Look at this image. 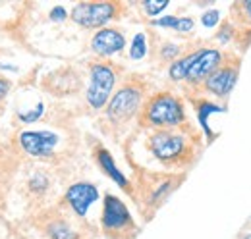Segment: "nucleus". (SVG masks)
I'll list each match as a JSON object with an SVG mask.
<instances>
[{
	"label": "nucleus",
	"instance_id": "17",
	"mask_svg": "<svg viewBox=\"0 0 251 239\" xmlns=\"http://www.w3.org/2000/svg\"><path fill=\"white\" fill-rule=\"evenodd\" d=\"M141 8L145 10V14H147L149 18H155V16H158L164 8H168V0H158V2H155V0H145V2L141 4Z\"/></svg>",
	"mask_w": 251,
	"mask_h": 239
},
{
	"label": "nucleus",
	"instance_id": "5",
	"mask_svg": "<svg viewBox=\"0 0 251 239\" xmlns=\"http://www.w3.org/2000/svg\"><path fill=\"white\" fill-rule=\"evenodd\" d=\"M120 6L116 2H79L72 8V22L83 29H102L108 22L118 18Z\"/></svg>",
	"mask_w": 251,
	"mask_h": 239
},
{
	"label": "nucleus",
	"instance_id": "7",
	"mask_svg": "<svg viewBox=\"0 0 251 239\" xmlns=\"http://www.w3.org/2000/svg\"><path fill=\"white\" fill-rule=\"evenodd\" d=\"M20 147L33 158H50L58 145V135L52 131H22L18 135Z\"/></svg>",
	"mask_w": 251,
	"mask_h": 239
},
{
	"label": "nucleus",
	"instance_id": "6",
	"mask_svg": "<svg viewBox=\"0 0 251 239\" xmlns=\"http://www.w3.org/2000/svg\"><path fill=\"white\" fill-rule=\"evenodd\" d=\"M100 224H102L104 232H127V230H133V220H131L129 210L114 195H106L104 197Z\"/></svg>",
	"mask_w": 251,
	"mask_h": 239
},
{
	"label": "nucleus",
	"instance_id": "15",
	"mask_svg": "<svg viewBox=\"0 0 251 239\" xmlns=\"http://www.w3.org/2000/svg\"><path fill=\"white\" fill-rule=\"evenodd\" d=\"M47 234L50 239H77V234L64 222H52L47 228Z\"/></svg>",
	"mask_w": 251,
	"mask_h": 239
},
{
	"label": "nucleus",
	"instance_id": "13",
	"mask_svg": "<svg viewBox=\"0 0 251 239\" xmlns=\"http://www.w3.org/2000/svg\"><path fill=\"white\" fill-rule=\"evenodd\" d=\"M195 58H197V50L189 52V54L182 56V58L174 60V62L170 64V68H168V77H170L172 81H176V83L186 81V77H188V73H189V68L193 66Z\"/></svg>",
	"mask_w": 251,
	"mask_h": 239
},
{
	"label": "nucleus",
	"instance_id": "10",
	"mask_svg": "<svg viewBox=\"0 0 251 239\" xmlns=\"http://www.w3.org/2000/svg\"><path fill=\"white\" fill-rule=\"evenodd\" d=\"M95 201H99V189L89 181H77L66 191V203L77 216H85Z\"/></svg>",
	"mask_w": 251,
	"mask_h": 239
},
{
	"label": "nucleus",
	"instance_id": "12",
	"mask_svg": "<svg viewBox=\"0 0 251 239\" xmlns=\"http://www.w3.org/2000/svg\"><path fill=\"white\" fill-rule=\"evenodd\" d=\"M97 162H99V166L102 168V172L112 179V181H116L122 189H129V187H127V185H129V183H127V178L118 170V166H116V162H114V158L110 156L108 150L106 149L97 150Z\"/></svg>",
	"mask_w": 251,
	"mask_h": 239
},
{
	"label": "nucleus",
	"instance_id": "23",
	"mask_svg": "<svg viewBox=\"0 0 251 239\" xmlns=\"http://www.w3.org/2000/svg\"><path fill=\"white\" fill-rule=\"evenodd\" d=\"M217 39H219L222 45H226V43L232 39V25L224 24V25H222V29L219 31V35H217Z\"/></svg>",
	"mask_w": 251,
	"mask_h": 239
},
{
	"label": "nucleus",
	"instance_id": "8",
	"mask_svg": "<svg viewBox=\"0 0 251 239\" xmlns=\"http://www.w3.org/2000/svg\"><path fill=\"white\" fill-rule=\"evenodd\" d=\"M222 66V52L217 48H197V58L189 68L186 83L189 85H203L211 73H215Z\"/></svg>",
	"mask_w": 251,
	"mask_h": 239
},
{
	"label": "nucleus",
	"instance_id": "4",
	"mask_svg": "<svg viewBox=\"0 0 251 239\" xmlns=\"http://www.w3.org/2000/svg\"><path fill=\"white\" fill-rule=\"evenodd\" d=\"M143 104V89L129 83L116 91L108 104H106V118L110 120V123H126L133 118Z\"/></svg>",
	"mask_w": 251,
	"mask_h": 239
},
{
	"label": "nucleus",
	"instance_id": "19",
	"mask_svg": "<svg viewBox=\"0 0 251 239\" xmlns=\"http://www.w3.org/2000/svg\"><path fill=\"white\" fill-rule=\"evenodd\" d=\"M153 25H155V27H164V29L178 31L180 18H176V16H162V18H158V20H153Z\"/></svg>",
	"mask_w": 251,
	"mask_h": 239
},
{
	"label": "nucleus",
	"instance_id": "22",
	"mask_svg": "<svg viewBox=\"0 0 251 239\" xmlns=\"http://www.w3.org/2000/svg\"><path fill=\"white\" fill-rule=\"evenodd\" d=\"M43 110H45V106H43V104H39V106H37L35 110H31V112H22V114H20V118H22V121H27V123H31V121H35V120L41 118Z\"/></svg>",
	"mask_w": 251,
	"mask_h": 239
},
{
	"label": "nucleus",
	"instance_id": "3",
	"mask_svg": "<svg viewBox=\"0 0 251 239\" xmlns=\"http://www.w3.org/2000/svg\"><path fill=\"white\" fill-rule=\"evenodd\" d=\"M116 79L118 77H116V72H114L112 66L102 64V62H97L91 66V70H89V87L85 93V98H87V104L93 110H100L108 104L114 85H116Z\"/></svg>",
	"mask_w": 251,
	"mask_h": 239
},
{
	"label": "nucleus",
	"instance_id": "11",
	"mask_svg": "<svg viewBox=\"0 0 251 239\" xmlns=\"http://www.w3.org/2000/svg\"><path fill=\"white\" fill-rule=\"evenodd\" d=\"M126 47V37L122 31L114 27H102L91 39V50L99 56H114Z\"/></svg>",
	"mask_w": 251,
	"mask_h": 239
},
{
	"label": "nucleus",
	"instance_id": "21",
	"mask_svg": "<svg viewBox=\"0 0 251 239\" xmlns=\"http://www.w3.org/2000/svg\"><path fill=\"white\" fill-rule=\"evenodd\" d=\"M220 20V12L219 10H209V12H205L203 16H201V24L205 25V27H215L217 24H219Z\"/></svg>",
	"mask_w": 251,
	"mask_h": 239
},
{
	"label": "nucleus",
	"instance_id": "2",
	"mask_svg": "<svg viewBox=\"0 0 251 239\" xmlns=\"http://www.w3.org/2000/svg\"><path fill=\"white\" fill-rule=\"evenodd\" d=\"M149 150L153 156L166 166H176L191 156V145L188 137L174 133L172 129H158L149 137Z\"/></svg>",
	"mask_w": 251,
	"mask_h": 239
},
{
	"label": "nucleus",
	"instance_id": "14",
	"mask_svg": "<svg viewBox=\"0 0 251 239\" xmlns=\"http://www.w3.org/2000/svg\"><path fill=\"white\" fill-rule=\"evenodd\" d=\"M226 108L219 106V104H213V102H199L197 104V116H199V123L201 127L207 131L209 137H213L211 129H209V114H215V112H224Z\"/></svg>",
	"mask_w": 251,
	"mask_h": 239
},
{
	"label": "nucleus",
	"instance_id": "26",
	"mask_svg": "<svg viewBox=\"0 0 251 239\" xmlns=\"http://www.w3.org/2000/svg\"><path fill=\"white\" fill-rule=\"evenodd\" d=\"M8 91H10V81H8V79H4V77H0V98H2V96H6V95H8Z\"/></svg>",
	"mask_w": 251,
	"mask_h": 239
},
{
	"label": "nucleus",
	"instance_id": "25",
	"mask_svg": "<svg viewBox=\"0 0 251 239\" xmlns=\"http://www.w3.org/2000/svg\"><path fill=\"white\" fill-rule=\"evenodd\" d=\"M66 16H68V12L64 10L62 6H56V8L50 10V20H52V22H64Z\"/></svg>",
	"mask_w": 251,
	"mask_h": 239
},
{
	"label": "nucleus",
	"instance_id": "24",
	"mask_svg": "<svg viewBox=\"0 0 251 239\" xmlns=\"http://www.w3.org/2000/svg\"><path fill=\"white\" fill-rule=\"evenodd\" d=\"M195 27V22L191 18H180V25H178V33H191Z\"/></svg>",
	"mask_w": 251,
	"mask_h": 239
},
{
	"label": "nucleus",
	"instance_id": "18",
	"mask_svg": "<svg viewBox=\"0 0 251 239\" xmlns=\"http://www.w3.org/2000/svg\"><path fill=\"white\" fill-rule=\"evenodd\" d=\"M29 189H31L33 193H45L47 189H49V185H50V181H49V178L45 176V174H35L31 179H29Z\"/></svg>",
	"mask_w": 251,
	"mask_h": 239
},
{
	"label": "nucleus",
	"instance_id": "20",
	"mask_svg": "<svg viewBox=\"0 0 251 239\" xmlns=\"http://www.w3.org/2000/svg\"><path fill=\"white\" fill-rule=\"evenodd\" d=\"M178 54H180V47H178V45H172V43L164 45L162 50H160V58L166 60V62H174V60H178Z\"/></svg>",
	"mask_w": 251,
	"mask_h": 239
},
{
	"label": "nucleus",
	"instance_id": "1",
	"mask_svg": "<svg viewBox=\"0 0 251 239\" xmlns=\"http://www.w3.org/2000/svg\"><path fill=\"white\" fill-rule=\"evenodd\" d=\"M184 120H186V110L182 100L168 91L153 95L141 108L143 125H151L158 129H172L182 125Z\"/></svg>",
	"mask_w": 251,
	"mask_h": 239
},
{
	"label": "nucleus",
	"instance_id": "27",
	"mask_svg": "<svg viewBox=\"0 0 251 239\" xmlns=\"http://www.w3.org/2000/svg\"><path fill=\"white\" fill-rule=\"evenodd\" d=\"M240 6H242V10L246 12V18H248V20L251 22V0H246V2H242Z\"/></svg>",
	"mask_w": 251,
	"mask_h": 239
},
{
	"label": "nucleus",
	"instance_id": "9",
	"mask_svg": "<svg viewBox=\"0 0 251 239\" xmlns=\"http://www.w3.org/2000/svg\"><path fill=\"white\" fill-rule=\"evenodd\" d=\"M238 73H240V62H234V64L222 62V66H220L219 70L207 77L203 87H205V91H209L211 95H215L219 98H224L234 89V85L238 81Z\"/></svg>",
	"mask_w": 251,
	"mask_h": 239
},
{
	"label": "nucleus",
	"instance_id": "16",
	"mask_svg": "<svg viewBox=\"0 0 251 239\" xmlns=\"http://www.w3.org/2000/svg\"><path fill=\"white\" fill-rule=\"evenodd\" d=\"M145 54H147V37H145V33H137L129 47V58L141 60L145 58Z\"/></svg>",
	"mask_w": 251,
	"mask_h": 239
}]
</instances>
